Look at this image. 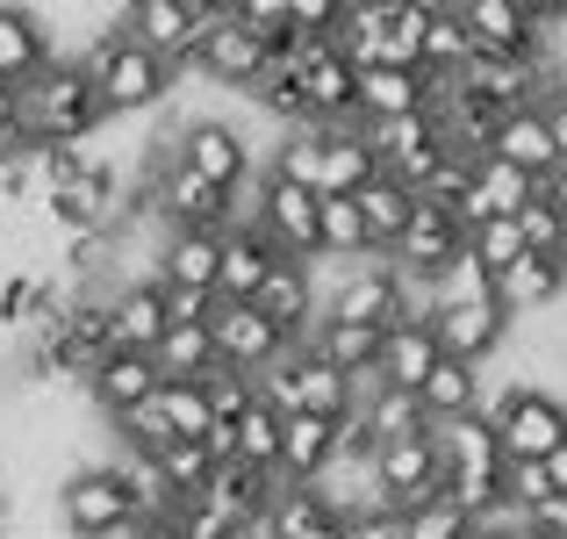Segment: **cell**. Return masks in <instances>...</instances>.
Masks as SVG:
<instances>
[{
  "instance_id": "1",
  "label": "cell",
  "mask_w": 567,
  "mask_h": 539,
  "mask_svg": "<svg viewBox=\"0 0 567 539\" xmlns=\"http://www.w3.org/2000/svg\"><path fill=\"white\" fill-rule=\"evenodd\" d=\"M80 72L94 80V101H101V123H130V115H158L173 94V80L181 72L166 65V58H152L144 43H130L123 29H109V37L80 43Z\"/></svg>"
},
{
  "instance_id": "2",
  "label": "cell",
  "mask_w": 567,
  "mask_h": 539,
  "mask_svg": "<svg viewBox=\"0 0 567 539\" xmlns=\"http://www.w3.org/2000/svg\"><path fill=\"white\" fill-rule=\"evenodd\" d=\"M14 109H22V144H80L101 130V101H94V80L80 72V58H51L14 94Z\"/></svg>"
},
{
  "instance_id": "3",
  "label": "cell",
  "mask_w": 567,
  "mask_h": 539,
  "mask_svg": "<svg viewBox=\"0 0 567 539\" xmlns=\"http://www.w3.org/2000/svg\"><path fill=\"white\" fill-rule=\"evenodd\" d=\"M482 417L496 425L503 460H546L567 439V396H554V388H525V382L482 388Z\"/></svg>"
},
{
  "instance_id": "4",
  "label": "cell",
  "mask_w": 567,
  "mask_h": 539,
  "mask_svg": "<svg viewBox=\"0 0 567 539\" xmlns=\"http://www.w3.org/2000/svg\"><path fill=\"white\" fill-rule=\"evenodd\" d=\"M317 317L388 332V324L410 317V288H402V274L388 260H352V266H338L331 281H317Z\"/></svg>"
},
{
  "instance_id": "5",
  "label": "cell",
  "mask_w": 567,
  "mask_h": 539,
  "mask_svg": "<svg viewBox=\"0 0 567 539\" xmlns=\"http://www.w3.org/2000/svg\"><path fill=\"white\" fill-rule=\"evenodd\" d=\"M173 159H181L187 173H202L208 187H223V194H230L237 180H251V173L266 166L259 144H251V130L237 123V115H223V109L187 115V123L173 130Z\"/></svg>"
},
{
  "instance_id": "6",
  "label": "cell",
  "mask_w": 567,
  "mask_h": 539,
  "mask_svg": "<svg viewBox=\"0 0 567 539\" xmlns=\"http://www.w3.org/2000/svg\"><path fill=\"white\" fill-rule=\"evenodd\" d=\"M51 504H58L65 539H109L123 518H137V511H130L123 475H115V460H80V468H65L58 489H51Z\"/></svg>"
},
{
  "instance_id": "7",
  "label": "cell",
  "mask_w": 567,
  "mask_h": 539,
  "mask_svg": "<svg viewBox=\"0 0 567 539\" xmlns=\"http://www.w3.org/2000/svg\"><path fill=\"white\" fill-rule=\"evenodd\" d=\"M266 51H274V43L230 14V22H202V37H194V58H187L181 72H187V80H208L216 94H245V87L266 72Z\"/></svg>"
},
{
  "instance_id": "8",
  "label": "cell",
  "mask_w": 567,
  "mask_h": 539,
  "mask_svg": "<svg viewBox=\"0 0 567 539\" xmlns=\"http://www.w3.org/2000/svg\"><path fill=\"white\" fill-rule=\"evenodd\" d=\"M374 489H381V511H395V518L439 497L445 489V460H439V446H431V431L381 446L374 454Z\"/></svg>"
},
{
  "instance_id": "9",
  "label": "cell",
  "mask_w": 567,
  "mask_h": 539,
  "mask_svg": "<svg viewBox=\"0 0 567 539\" xmlns=\"http://www.w3.org/2000/svg\"><path fill=\"white\" fill-rule=\"evenodd\" d=\"M467 245V231L453 223V209H439V202H416L410 209V223L395 231V245H388V266H395L402 281H439L445 266H453V252Z\"/></svg>"
},
{
  "instance_id": "10",
  "label": "cell",
  "mask_w": 567,
  "mask_h": 539,
  "mask_svg": "<svg viewBox=\"0 0 567 539\" xmlns=\"http://www.w3.org/2000/svg\"><path fill=\"white\" fill-rule=\"evenodd\" d=\"M431 338H439L445 359L488 367V359L511 346V309H503L496 295H482V303H439L431 309Z\"/></svg>"
},
{
  "instance_id": "11",
  "label": "cell",
  "mask_w": 567,
  "mask_h": 539,
  "mask_svg": "<svg viewBox=\"0 0 567 539\" xmlns=\"http://www.w3.org/2000/svg\"><path fill=\"white\" fill-rule=\"evenodd\" d=\"M453 87L467 101H482V109H496V115L539 109V94H546V58H482V51H474L467 65L453 72Z\"/></svg>"
},
{
  "instance_id": "12",
  "label": "cell",
  "mask_w": 567,
  "mask_h": 539,
  "mask_svg": "<svg viewBox=\"0 0 567 539\" xmlns=\"http://www.w3.org/2000/svg\"><path fill=\"white\" fill-rule=\"evenodd\" d=\"M115 29L181 72L194 58V37H202V14H194L187 0H123V8H115Z\"/></svg>"
},
{
  "instance_id": "13",
  "label": "cell",
  "mask_w": 567,
  "mask_h": 539,
  "mask_svg": "<svg viewBox=\"0 0 567 539\" xmlns=\"http://www.w3.org/2000/svg\"><path fill=\"white\" fill-rule=\"evenodd\" d=\"M251 231H259L280 260H317V194L295 187V180H280V173H266L259 223H251Z\"/></svg>"
},
{
  "instance_id": "14",
  "label": "cell",
  "mask_w": 567,
  "mask_h": 539,
  "mask_svg": "<svg viewBox=\"0 0 567 539\" xmlns=\"http://www.w3.org/2000/svg\"><path fill=\"white\" fill-rule=\"evenodd\" d=\"M251 309H259L288 346H302L309 324H317V260H274V274L251 288Z\"/></svg>"
},
{
  "instance_id": "15",
  "label": "cell",
  "mask_w": 567,
  "mask_h": 539,
  "mask_svg": "<svg viewBox=\"0 0 567 539\" xmlns=\"http://www.w3.org/2000/svg\"><path fill=\"white\" fill-rule=\"evenodd\" d=\"M208 338H216V367H237V374H266L280 353H288V338H280L251 303H216L208 309Z\"/></svg>"
},
{
  "instance_id": "16",
  "label": "cell",
  "mask_w": 567,
  "mask_h": 539,
  "mask_svg": "<svg viewBox=\"0 0 567 539\" xmlns=\"http://www.w3.org/2000/svg\"><path fill=\"white\" fill-rule=\"evenodd\" d=\"M453 14L482 58H546V29H532L511 0H453Z\"/></svg>"
},
{
  "instance_id": "17",
  "label": "cell",
  "mask_w": 567,
  "mask_h": 539,
  "mask_svg": "<svg viewBox=\"0 0 567 539\" xmlns=\"http://www.w3.org/2000/svg\"><path fill=\"white\" fill-rule=\"evenodd\" d=\"M80 396H86V410L94 417H123V410H137L144 396H158V367H152V353H101V367L80 382Z\"/></svg>"
},
{
  "instance_id": "18",
  "label": "cell",
  "mask_w": 567,
  "mask_h": 539,
  "mask_svg": "<svg viewBox=\"0 0 567 539\" xmlns=\"http://www.w3.org/2000/svg\"><path fill=\"white\" fill-rule=\"evenodd\" d=\"M431 109V80L416 65H360L352 80V123H388V115Z\"/></svg>"
},
{
  "instance_id": "19",
  "label": "cell",
  "mask_w": 567,
  "mask_h": 539,
  "mask_svg": "<svg viewBox=\"0 0 567 539\" xmlns=\"http://www.w3.org/2000/svg\"><path fill=\"white\" fill-rule=\"evenodd\" d=\"M496 303L511 309V324L525 317H546V309L567 303V260H546V252H525L517 266L496 274Z\"/></svg>"
},
{
  "instance_id": "20",
  "label": "cell",
  "mask_w": 567,
  "mask_h": 539,
  "mask_svg": "<svg viewBox=\"0 0 567 539\" xmlns=\"http://www.w3.org/2000/svg\"><path fill=\"white\" fill-rule=\"evenodd\" d=\"M374 173H381V166H374V152H367L360 123H338V130L317 123V166H309V194H360Z\"/></svg>"
},
{
  "instance_id": "21",
  "label": "cell",
  "mask_w": 567,
  "mask_h": 539,
  "mask_svg": "<svg viewBox=\"0 0 567 539\" xmlns=\"http://www.w3.org/2000/svg\"><path fill=\"white\" fill-rule=\"evenodd\" d=\"M51 58L58 51H51V37H43L37 8H29V0H0V87H14V94H22V87L51 65Z\"/></svg>"
},
{
  "instance_id": "22",
  "label": "cell",
  "mask_w": 567,
  "mask_h": 539,
  "mask_svg": "<svg viewBox=\"0 0 567 539\" xmlns=\"http://www.w3.org/2000/svg\"><path fill=\"white\" fill-rule=\"evenodd\" d=\"M158 332H166V295H158V281H123V288H109V346L115 353H152Z\"/></svg>"
},
{
  "instance_id": "23",
  "label": "cell",
  "mask_w": 567,
  "mask_h": 539,
  "mask_svg": "<svg viewBox=\"0 0 567 539\" xmlns=\"http://www.w3.org/2000/svg\"><path fill=\"white\" fill-rule=\"evenodd\" d=\"M331 460H338V417H309V410L280 417V460H274L280 482H317Z\"/></svg>"
},
{
  "instance_id": "24",
  "label": "cell",
  "mask_w": 567,
  "mask_h": 539,
  "mask_svg": "<svg viewBox=\"0 0 567 539\" xmlns=\"http://www.w3.org/2000/svg\"><path fill=\"white\" fill-rule=\"evenodd\" d=\"M431 367H439L431 317H402V324H388V332H381V359H374L381 388H402V396H416V382H424Z\"/></svg>"
},
{
  "instance_id": "25",
  "label": "cell",
  "mask_w": 567,
  "mask_h": 539,
  "mask_svg": "<svg viewBox=\"0 0 567 539\" xmlns=\"http://www.w3.org/2000/svg\"><path fill=\"white\" fill-rule=\"evenodd\" d=\"M274 260L280 252L266 245L251 223H230V231H223V260H216V303H251V288L274 274Z\"/></svg>"
},
{
  "instance_id": "26",
  "label": "cell",
  "mask_w": 567,
  "mask_h": 539,
  "mask_svg": "<svg viewBox=\"0 0 567 539\" xmlns=\"http://www.w3.org/2000/svg\"><path fill=\"white\" fill-rule=\"evenodd\" d=\"M431 446H439L445 475H496V468H503L496 425H488L482 410H467V417H445V425H431Z\"/></svg>"
},
{
  "instance_id": "27",
  "label": "cell",
  "mask_w": 567,
  "mask_h": 539,
  "mask_svg": "<svg viewBox=\"0 0 567 539\" xmlns=\"http://www.w3.org/2000/svg\"><path fill=\"white\" fill-rule=\"evenodd\" d=\"M216 260H223V231H166V245H158V288L216 295Z\"/></svg>"
},
{
  "instance_id": "28",
  "label": "cell",
  "mask_w": 567,
  "mask_h": 539,
  "mask_svg": "<svg viewBox=\"0 0 567 539\" xmlns=\"http://www.w3.org/2000/svg\"><path fill=\"white\" fill-rule=\"evenodd\" d=\"M482 388H488L482 367H467V359H445V353H439V367L416 382V410H424V425H445V417L482 410Z\"/></svg>"
},
{
  "instance_id": "29",
  "label": "cell",
  "mask_w": 567,
  "mask_h": 539,
  "mask_svg": "<svg viewBox=\"0 0 567 539\" xmlns=\"http://www.w3.org/2000/svg\"><path fill=\"white\" fill-rule=\"evenodd\" d=\"M352 80L360 72L346 65V58H317V65L295 80V94H302V123H323V130H338V123H352Z\"/></svg>"
},
{
  "instance_id": "30",
  "label": "cell",
  "mask_w": 567,
  "mask_h": 539,
  "mask_svg": "<svg viewBox=\"0 0 567 539\" xmlns=\"http://www.w3.org/2000/svg\"><path fill=\"white\" fill-rule=\"evenodd\" d=\"M488 159H503V166H517V173H532V180H546L554 173V138H546V123H539V109H511L496 123V138H488Z\"/></svg>"
},
{
  "instance_id": "31",
  "label": "cell",
  "mask_w": 567,
  "mask_h": 539,
  "mask_svg": "<svg viewBox=\"0 0 567 539\" xmlns=\"http://www.w3.org/2000/svg\"><path fill=\"white\" fill-rule=\"evenodd\" d=\"M317 359H331L346 382H360V374H374V359H381V332H367V324H309V338H302Z\"/></svg>"
},
{
  "instance_id": "32",
  "label": "cell",
  "mask_w": 567,
  "mask_h": 539,
  "mask_svg": "<svg viewBox=\"0 0 567 539\" xmlns=\"http://www.w3.org/2000/svg\"><path fill=\"white\" fill-rule=\"evenodd\" d=\"M352 209H360V223H367V245L388 260V245H395V231L410 223V209H416V194L402 187V180H388V173H374L360 194H352Z\"/></svg>"
},
{
  "instance_id": "33",
  "label": "cell",
  "mask_w": 567,
  "mask_h": 539,
  "mask_svg": "<svg viewBox=\"0 0 567 539\" xmlns=\"http://www.w3.org/2000/svg\"><path fill=\"white\" fill-rule=\"evenodd\" d=\"M152 367L158 382H202L208 367H216V338H208V324H166L152 346Z\"/></svg>"
},
{
  "instance_id": "34",
  "label": "cell",
  "mask_w": 567,
  "mask_h": 539,
  "mask_svg": "<svg viewBox=\"0 0 567 539\" xmlns=\"http://www.w3.org/2000/svg\"><path fill=\"white\" fill-rule=\"evenodd\" d=\"M467 58H474V43H467V29H460L453 0H445V8H431V22H424V51H416V72H424V80H453Z\"/></svg>"
},
{
  "instance_id": "35",
  "label": "cell",
  "mask_w": 567,
  "mask_h": 539,
  "mask_svg": "<svg viewBox=\"0 0 567 539\" xmlns=\"http://www.w3.org/2000/svg\"><path fill=\"white\" fill-rule=\"evenodd\" d=\"M230 439H237V460H245V468H266V475H274V460H280V410L251 403V410L230 425Z\"/></svg>"
},
{
  "instance_id": "36",
  "label": "cell",
  "mask_w": 567,
  "mask_h": 539,
  "mask_svg": "<svg viewBox=\"0 0 567 539\" xmlns=\"http://www.w3.org/2000/svg\"><path fill=\"white\" fill-rule=\"evenodd\" d=\"M202 396H208V417L216 425H237V417L259 403V374H237V367H208L202 374Z\"/></svg>"
},
{
  "instance_id": "37",
  "label": "cell",
  "mask_w": 567,
  "mask_h": 539,
  "mask_svg": "<svg viewBox=\"0 0 567 539\" xmlns=\"http://www.w3.org/2000/svg\"><path fill=\"white\" fill-rule=\"evenodd\" d=\"M467 252L482 260V274L496 281L503 266H517L525 260V237H517V216H488V223H474L467 231Z\"/></svg>"
},
{
  "instance_id": "38",
  "label": "cell",
  "mask_w": 567,
  "mask_h": 539,
  "mask_svg": "<svg viewBox=\"0 0 567 539\" xmlns=\"http://www.w3.org/2000/svg\"><path fill=\"white\" fill-rule=\"evenodd\" d=\"M158 410H166V425H173V439H208V396H202V382H158Z\"/></svg>"
},
{
  "instance_id": "39",
  "label": "cell",
  "mask_w": 567,
  "mask_h": 539,
  "mask_svg": "<svg viewBox=\"0 0 567 539\" xmlns=\"http://www.w3.org/2000/svg\"><path fill=\"white\" fill-rule=\"evenodd\" d=\"M152 460H158V475H166L173 497H194V489L216 475V460H208V446H202V439H173L166 454H152Z\"/></svg>"
},
{
  "instance_id": "40",
  "label": "cell",
  "mask_w": 567,
  "mask_h": 539,
  "mask_svg": "<svg viewBox=\"0 0 567 539\" xmlns=\"http://www.w3.org/2000/svg\"><path fill=\"white\" fill-rule=\"evenodd\" d=\"M482 295H496V281H488V274H482V260L460 245V252H453V266L431 281V309H439V303H482Z\"/></svg>"
},
{
  "instance_id": "41",
  "label": "cell",
  "mask_w": 567,
  "mask_h": 539,
  "mask_svg": "<svg viewBox=\"0 0 567 539\" xmlns=\"http://www.w3.org/2000/svg\"><path fill=\"white\" fill-rule=\"evenodd\" d=\"M517 237H525V252H546V260H560V245H567V216L546 194H532L525 209H517Z\"/></svg>"
},
{
  "instance_id": "42",
  "label": "cell",
  "mask_w": 567,
  "mask_h": 539,
  "mask_svg": "<svg viewBox=\"0 0 567 539\" xmlns=\"http://www.w3.org/2000/svg\"><path fill=\"white\" fill-rule=\"evenodd\" d=\"M402 539H474V532H467V511L453 497H431L416 511H402Z\"/></svg>"
},
{
  "instance_id": "43",
  "label": "cell",
  "mask_w": 567,
  "mask_h": 539,
  "mask_svg": "<svg viewBox=\"0 0 567 539\" xmlns=\"http://www.w3.org/2000/svg\"><path fill=\"white\" fill-rule=\"evenodd\" d=\"M503 497H511L517 511H532V504H546V497H554V482H546V468H539V460H503Z\"/></svg>"
},
{
  "instance_id": "44",
  "label": "cell",
  "mask_w": 567,
  "mask_h": 539,
  "mask_svg": "<svg viewBox=\"0 0 567 539\" xmlns=\"http://www.w3.org/2000/svg\"><path fill=\"white\" fill-rule=\"evenodd\" d=\"M237 22L259 29L266 43H280V37H288V0H237Z\"/></svg>"
},
{
  "instance_id": "45",
  "label": "cell",
  "mask_w": 567,
  "mask_h": 539,
  "mask_svg": "<svg viewBox=\"0 0 567 539\" xmlns=\"http://www.w3.org/2000/svg\"><path fill=\"white\" fill-rule=\"evenodd\" d=\"M346 0H288V29H309V37H331Z\"/></svg>"
},
{
  "instance_id": "46",
  "label": "cell",
  "mask_w": 567,
  "mask_h": 539,
  "mask_svg": "<svg viewBox=\"0 0 567 539\" xmlns=\"http://www.w3.org/2000/svg\"><path fill=\"white\" fill-rule=\"evenodd\" d=\"M539 123H546V138H554V152L567 159V80H546V94H539Z\"/></svg>"
},
{
  "instance_id": "47",
  "label": "cell",
  "mask_w": 567,
  "mask_h": 539,
  "mask_svg": "<svg viewBox=\"0 0 567 539\" xmlns=\"http://www.w3.org/2000/svg\"><path fill=\"white\" fill-rule=\"evenodd\" d=\"M166 295V324H208V309H216V295L202 288H158Z\"/></svg>"
},
{
  "instance_id": "48",
  "label": "cell",
  "mask_w": 567,
  "mask_h": 539,
  "mask_svg": "<svg viewBox=\"0 0 567 539\" xmlns=\"http://www.w3.org/2000/svg\"><path fill=\"white\" fill-rule=\"evenodd\" d=\"M338 539H402V518L395 511H360L338 526Z\"/></svg>"
},
{
  "instance_id": "49",
  "label": "cell",
  "mask_w": 567,
  "mask_h": 539,
  "mask_svg": "<svg viewBox=\"0 0 567 539\" xmlns=\"http://www.w3.org/2000/svg\"><path fill=\"white\" fill-rule=\"evenodd\" d=\"M525 526H532V532H546V539H567V497L532 504V511H525Z\"/></svg>"
},
{
  "instance_id": "50",
  "label": "cell",
  "mask_w": 567,
  "mask_h": 539,
  "mask_svg": "<svg viewBox=\"0 0 567 539\" xmlns=\"http://www.w3.org/2000/svg\"><path fill=\"white\" fill-rule=\"evenodd\" d=\"M517 14H525L532 29H546V37H554V29H567V0H511Z\"/></svg>"
},
{
  "instance_id": "51",
  "label": "cell",
  "mask_w": 567,
  "mask_h": 539,
  "mask_svg": "<svg viewBox=\"0 0 567 539\" xmlns=\"http://www.w3.org/2000/svg\"><path fill=\"white\" fill-rule=\"evenodd\" d=\"M22 144V109H14V87H0V152Z\"/></svg>"
},
{
  "instance_id": "52",
  "label": "cell",
  "mask_w": 567,
  "mask_h": 539,
  "mask_svg": "<svg viewBox=\"0 0 567 539\" xmlns=\"http://www.w3.org/2000/svg\"><path fill=\"white\" fill-rule=\"evenodd\" d=\"M187 8L202 14V22H230V14H237V0H187Z\"/></svg>"
},
{
  "instance_id": "53",
  "label": "cell",
  "mask_w": 567,
  "mask_h": 539,
  "mask_svg": "<svg viewBox=\"0 0 567 539\" xmlns=\"http://www.w3.org/2000/svg\"><path fill=\"white\" fill-rule=\"evenodd\" d=\"M137 539H187V532L173 526V518H144V526H137Z\"/></svg>"
},
{
  "instance_id": "54",
  "label": "cell",
  "mask_w": 567,
  "mask_h": 539,
  "mask_svg": "<svg viewBox=\"0 0 567 539\" xmlns=\"http://www.w3.org/2000/svg\"><path fill=\"white\" fill-rule=\"evenodd\" d=\"M0 539H8V497H0Z\"/></svg>"
},
{
  "instance_id": "55",
  "label": "cell",
  "mask_w": 567,
  "mask_h": 539,
  "mask_svg": "<svg viewBox=\"0 0 567 539\" xmlns=\"http://www.w3.org/2000/svg\"><path fill=\"white\" fill-rule=\"evenodd\" d=\"M560 260H567V245H560Z\"/></svg>"
}]
</instances>
